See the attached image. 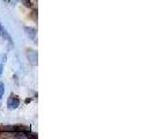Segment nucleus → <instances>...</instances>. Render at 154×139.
I'll list each match as a JSON object with an SVG mask.
<instances>
[{
  "label": "nucleus",
  "instance_id": "nucleus-5",
  "mask_svg": "<svg viewBox=\"0 0 154 139\" xmlns=\"http://www.w3.org/2000/svg\"><path fill=\"white\" fill-rule=\"evenodd\" d=\"M26 30L27 31H29L28 32V35H29V37H30L31 39H36V29H34V28H29V27H26Z\"/></svg>",
  "mask_w": 154,
  "mask_h": 139
},
{
  "label": "nucleus",
  "instance_id": "nucleus-4",
  "mask_svg": "<svg viewBox=\"0 0 154 139\" xmlns=\"http://www.w3.org/2000/svg\"><path fill=\"white\" fill-rule=\"evenodd\" d=\"M6 59H7V56L5 54H0V76L4 72V67H5V64H6Z\"/></svg>",
  "mask_w": 154,
  "mask_h": 139
},
{
  "label": "nucleus",
  "instance_id": "nucleus-3",
  "mask_svg": "<svg viewBox=\"0 0 154 139\" xmlns=\"http://www.w3.org/2000/svg\"><path fill=\"white\" fill-rule=\"evenodd\" d=\"M19 106H20V99H19L16 95H14V94H11L9 97H8V100H7L8 109L14 110V109L19 108Z\"/></svg>",
  "mask_w": 154,
  "mask_h": 139
},
{
  "label": "nucleus",
  "instance_id": "nucleus-7",
  "mask_svg": "<svg viewBox=\"0 0 154 139\" xmlns=\"http://www.w3.org/2000/svg\"><path fill=\"white\" fill-rule=\"evenodd\" d=\"M4 93H5V86H4V84L0 81V101H1L2 96H4Z\"/></svg>",
  "mask_w": 154,
  "mask_h": 139
},
{
  "label": "nucleus",
  "instance_id": "nucleus-1",
  "mask_svg": "<svg viewBox=\"0 0 154 139\" xmlns=\"http://www.w3.org/2000/svg\"><path fill=\"white\" fill-rule=\"evenodd\" d=\"M0 131H6V132H12V133H24V132L29 131V128L26 126V125H21V124H17V125H6V126H2L0 128Z\"/></svg>",
  "mask_w": 154,
  "mask_h": 139
},
{
  "label": "nucleus",
  "instance_id": "nucleus-6",
  "mask_svg": "<svg viewBox=\"0 0 154 139\" xmlns=\"http://www.w3.org/2000/svg\"><path fill=\"white\" fill-rule=\"evenodd\" d=\"M0 36H1V37H4V39H8L7 31L5 30V28L1 26V23H0Z\"/></svg>",
  "mask_w": 154,
  "mask_h": 139
},
{
  "label": "nucleus",
  "instance_id": "nucleus-2",
  "mask_svg": "<svg viewBox=\"0 0 154 139\" xmlns=\"http://www.w3.org/2000/svg\"><path fill=\"white\" fill-rule=\"evenodd\" d=\"M26 57H27V59L29 60L31 65H37L38 64V54H37V51L36 50H34V49H31V48H28L27 50H26Z\"/></svg>",
  "mask_w": 154,
  "mask_h": 139
},
{
  "label": "nucleus",
  "instance_id": "nucleus-8",
  "mask_svg": "<svg viewBox=\"0 0 154 139\" xmlns=\"http://www.w3.org/2000/svg\"><path fill=\"white\" fill-rule=\"evenodd\" d=\"M22 2L27 6V7H30L31 6V4H30V1H29V0H22Z\"/></svg>",
  "mask_w": 154,
  "mask_h": 139
}]
</instances>
